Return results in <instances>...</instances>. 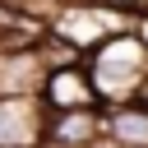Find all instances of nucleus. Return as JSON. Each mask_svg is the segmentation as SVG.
Listing matches in <instances>:
<instances>
[{
	"instance_id": "obj_1",
	"label": "nucleus",
	"mask_w": 148,
	"mask_h": 148,
	"mask_svg": "<svg viewBox=\"0 0 148 148\" xmlns=\"http://www.w3.org/2000/svg\"><path fill=\"white\" fill-rule=\"evenodd\" d=\"M83 65H88V79H92L102 106L139 102L143 88H148V46H143V37L134 28L106 37L102 46H92L83 56Z\"/></svg>"
},
{
	"instance_id": "obj_2",
	"label": "nucleus",
	"mask_w": 148,
	"mask_h": 148,
	"mask_svg": "<svg viewBox=\"0 0 148 148\" xmlns=\"http://www.w3.org/2000/svg\"><path fill=\"white\" fill-rule=\"evenodd\" d=\"M134 18H139V9L120 5V0H60L56 14L46 18V37H56V42L74 46L79 56H88L106 37L130 32Z\"/></svg>"
},
{
	"instance_id": "obj_3",
	"label": "nucleus",
	"mask_w": 148,
	"mask_h": 148,
	"mask_svg": "<svg viewBox=\"0 0 148 148\" xmlns=\"http://www.w3.org/2000/svg\"><path fill=\"white\" fill-rule=\"evenodd\" d=\"M46 120L42 97H0V148H46Z\"/></svg>"
},
{
	"instance_id": "obj_4",
	"label": "nucleus",
	"mask_w": 148,
	"mask_h": 148,
	"mask_svg": "<svg viewBox=\"0 0 148 148\" xmlns=\"http://www.w3.org/2000/svg\"><path fill=\"white\" fill-rule=\"evenodd\" d=\"M102 143H106V106L51 111V120H46V148H102Z\"/></svg>"
},
{
	"instance_id": "obj_5",
	"label": "nucleus",
	"mask_w": 148,
	"mask_h": 148,
	"mask_svg": "<svg viewBox=\"0 0 148 148\" xmlns=\"http://www.w3.org/2000/svg\"><path fill=\"white\" fill-rule=\"evenodd\" d=\"M46 74H51V60L42 42L23 51H0V97H42Z\"/></svg>"
},
{
	"instance_id": "obj_6",
	"label": "nucleus",
	"mask_w": 148,
	"mask_h": 148,
	"mask_svg": "<svg viewBox=\"0 0 148 148\" xmlns=\"http://www.w3.org/2000/svg\"><path fill=\"white\" fill-rule=\"evenodd\" d=\"M42 102H46V111H83V106H102V97H97V88H92L83 60L56 65V69L46 74Z\"/></svg>"
},
{
	"instance_id": "obj_7",
	"label": "nucleus",
	"mask_w": 148,
	"mask_h": 148,
	"mask_svg": "<svg viewBox=\"0 0 148 148\" xmlns=\"http://www.w3.org/2000/svg\"><path fill=\"white\" fill-rule=\"evenodd\" d=\"M106 143L111 148H148V106L143 102L106 106Z\"/></svg>"
},
{
	"instance_id": "obj_8",
	"label": "nucleus",
	"mask_w": 148,
	"mask_h": 148,
	"mask_svg": "<svg viewBox=\"0 0 148 148\" xmlns=\"http://www.w3.org/2000/svg\"><path fill=\"white\" fill-rule=\"evenodd\" d=\"M134 32L143 37V46H148V9H139V18H134Z\"/></svg>"
},
{
	"instance_id": "obj_9",
	"label": "nucleus",
	"mask_w": 148,
	"mask_h": 148,
	"mask_svg": "<svg viewBox=\"0 0 148 148\" xmlns=\"http://www.w3.org/2000/svg\"><path fill=\"white\" fill-rule=\"evenodd\" d=\"M139 102H143V106H148V88H143V97H139Z\"/></svg>"
},
{
	"instance_id": "obj_10",
	"label": "nucleus",
	"mask_w": 148,
	"mask_h": 148,
	"mask_svg": "<svg viewBox=\"0 0 148 148\" xmlns=\"http://www.w3.org/2000/svg\"><path fill=\"white\" fill-rule=\"evenodd\" d=\"M139 9H148V0H143V5H139Z\"/></svg>"
},
{
	"instance_id": "obj_11",
	"label": "nucleus",
	"mask_w": 148,
	"mask_h": 148,
	"mask_svg": "<svg viewBox=\"0 0 148 148\" xmlns=\"http://www.w3.org/2000/svg\"><path fill=\"white\" fill-rule=\"evenodd\" d=\"M102 148H111V143H102Z\"/></svg>"
}]
</instances>
